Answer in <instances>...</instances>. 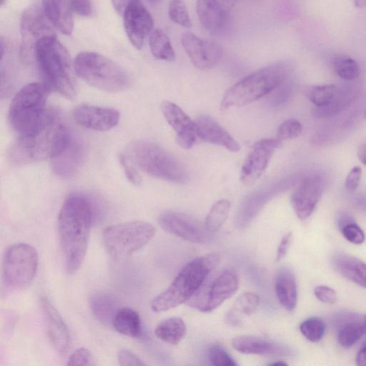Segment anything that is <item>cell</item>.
Returning a JSON list of instances; mask_svg holds the SVG:
<instances>
[{"mask_svg":"<svg viewBox=\"0 0 366 366\" xmlns=\"http://www.w3.org/2000/svg\"><path fill=\"white\" fill-rule=\"evenodd\" d=\"M335 269L343 277L366 288V263L347 254L337 252L332 257Z\"/></svg>","mask_w":366,"mask_h":366,"instance_id":"26","label":"cell"},{"mask_svg":"<svg viewBox=\"0 0 366 366\" xmlns=\"http://www.w3.org/2000/svg\"><path fill=\"white\" fill-rule=\"evenodd\" d=\"M112 325L122 335L134 338L142 336L140 317L132 308L124 307L119 309L115 315Z\"/></svg>","mask_w":366,"mask_h":366,"instance_id":"30","label":"cell"},{"mask_svg":"<svg viewBox=\"0 0 366 366\" xmlns=\"http://www.w3.org/2000/svg\"><path fill=\"white\" fill-rule=\"evenodd\" d=\"M287 363L284 362H274V363H271L269 365H286Z\"/></svg>","mask_w":366,"mask_h":366,"instance_id":"54","label":"cell"},{"mask_svg":"<svg viewBox=\"0 0 366 366\" xmlns=\"http://www.w3.org/2000/svg\"><path fill=\"white\" fill-rule=\"evenodd\" d=\"M82 155L81 146L72 139L63 152L51 159L53 171L62 178H69L78 169L81 162Z\"/></svg>","mask_w":366,"mask_h":366,"instance_id":"25","label":"cell"},{"mask_svg":"<svg viewBox=\"0 0 366 366\" xmlns=\"http://www.w3.org/2000/svg\"><path fill=\"white\" fill-rule=\"evenodd\" d=\"M149 47L152 55L157 59L172 61L175 59L174 50L169 39L161 29H157L149 35Z\"/></svg>","mask_w":366,"mask_h":366,"instance_id":"33","label":"cell"},{"mask_svg":"<svg viewBox=\"0 0 366 366\" xmlns=\"http://www.w3.org/2000/svg\"><path fill=\"white\" fill-rule=\"evenodd\" d=\"M314 294L317 300L327 304H333L337 300L335 291L324 285L317 286L314 290Z\"/></svg>","mask_w":366,"mask_h":366,"instance_id":"46","label":"cell"},{"mask_svg":"<svg viewBox=\"0 0 366 366\" xmlns=\"http://www.w3.org/2000/svg\"><path fill=\"white\" fill-rule=\"evenodd\" d=\"M73 117L79 125L100 132L112 129L119 121V113L116 109L88 104L77 106Z\"/></svg>","mask_w":366,"mask_h":366,"instance_id":"19","label":"cell"},{"mask_svg":"<svg viewBox=\"0 0 366 366\" xmlns=\"http://www.w3.org/2000/svg\"><path fill=\"white\" fill-rule=\"evenodd\" d=\"M139 0H112V5L116 11L122 15L125 9L131 4L138 2Z\"/></svg>","mask_w":366,"mask_h":366,"instance_id":"49","label":"cell"},{"mask_svg":"<svg viewBox=\"0 0 366 366\" xmlns=\"http://www.w3.org/2000/svg\"><path fill=\"white\" fill-rule=\"evenodd\" d=\"M336 92L337 88L335 84H325L308 88L306 95L317 107H323L331 103Z\"/></svg>","mask_w":366,"mask_h":366,"instance_id":"36","label":"cell"},{"mask_svg":"<svg viewBox=\"0 0 366 366\" xmlns=\"http://www.w3.org/2000/svg\"><path fill=\"white\" fill-rule=\"evenodd\" d=\"M282 147V142L276 139H262L252 147L242 164L240 181L245 186H252L261 177L275 151Z\"/></svg>","mask_w":366,"mask_h":366,"instance_id":"14","label":"cell"},{"mask_svg":"<svg viewBox=\"0 0 366 366\" xmlns=\"http://www.w3.org/2000/svg\"><path fill=\"white\" fill-rule=\"evenodd\" d=\"M186 325L179 317H172L160 322L154 329V334L162 341L177 345L186 335Z\"/></svg>","mask_w":366,"mask_h":366,"instance_id":"31","label":"cell"},{"mask_svg":"<svg viewBox=\"0 0 366 366\" xmlns=\"http://www.w3.org/2000/svg\"><path fill=\"white\" fill-rule=\"evenodd\" d=\"M364 333L363 322H360L355 315H343L338 327L337 341L344 347L355 344Z\"/></svg>","mask_w":366,"mask_h":366,"instance_id":"32","label":"cell"},{"mask_svg":"<svg viewBox=\"0 0 366 366\" xmlns=\"http://www.w3.org/2000/svg\"><path fill=\"white\" fill-rule=\"evenodd\" d=\"M49 90L44 84L32 82L23 86L13 98L9 120L19 137L34 134L56 118L46 109Z\"/></svg>","mask_w":366,"mask_h":366,"instance_id":"3","label":"cell"},{"mask_svg":"<svg viewBox=\"0 0 366 366\" xmlns=\"http://www.w3.org/2000/svg\"><path fill=\"white\" fill-rule=\"evenodd\" d=\"M292 72V65L286 61L259 69L242 78L227 91L221 108L227 109L249 104L285 84Z\"/></svg>","mask_w":366,"mask_h":366,"instance_id":"4","label":"cell"},{"mask_svg":"<svg viewBox=\"0 0 366 366\" xmlns=\"http://www.w3.org/2000/svg\"><path fill=\"white\" fill-rule=\"evenodd\" d=\"M38 264L39 256L34 247L26 243L14 244L7 249L3 259L4 280L11 288H24L33 281Z\"/></svg>","mask_w":366,"mask_h":366,"instance_id":"10","label":"cell"},{"mask_svg":"<svg viewBox=\"0 0 366 366\" xmlns=\"http://www.w3.org/2000/svg\"><path fill=\"white\" fill-rule=\"evenodd\" d=\"M158 222L165 232L191 242L204 244L212 237L213 233L204 222L187 214L165 212L159 217Z\"/></svg>","mask_w":366,"mask_h":366,"instance_id":"13","label":"cell"},{"mask_svg":"<svg viewBox=\"0 0 366 366\" xmlns=\"http://www.w3.org/2000/svg\"><path fill=\"white\" fill-rule=\"evenodd\" d=\"M195 122L198 137L202 141L222 146L232 152L239 151V144L212 117L202 115L199 117Z\"/></svg>","mask_w":366,"mask_h":366,"instance_id":"22","label":"cell"},{"mask_svg":"<svg viewBox=\"0 0 366 366\" xmlns=\"http://www.w3.org/2000/svg\"><path fill=\"white\" fill-rule=\"evenodd\" d=\"M53 28L42 6L35 4L24 11L20 24L19 46V60L22 64H29L35 60L38 43L45 37L55 35Z\"/></svg>","mask_w":366,"mask_h":366,"instance_id":"11","label":"cell"},{"mask_svg":"<svg viewBox=\"0 0 366 366\" xmlns=\"http://www.w3.org/2000/svg\"><path fill=\"white\" fill-rule=\"evenodd\" d=\"M230 207V202L226 199H220L212 206L204 221L209 232L214 233L222 227L228 217Z\"/></svg>","mask_w":366,"mask_h":366,"instance_id":"34","label":"cell"},{"mask_svg":"<svg viewBox=\"0 0 366 366\" xmlns=\"http://www.w3.org/2000/svg\"><path fill=\"white\" fill-rule=\"evenodd\" d=\"M292 234L291 232L287 233L282 237L277 251V261H280L286 256L292 242Z\"/></svg>","mask_w":366,"mask_h":366,"instance_id":"48","label":"cell"},{"mask_svg":"<svg viewBox=\"0 0 366 366\" xmlns=\"http://www.w3.org/2000/svg\"><path fill=\"white\" fill-rule=\"evenodd\" d=\"M6 0H1V6H3L6 3Z\"/></svg>","mask_w":366,"mask_h":366,"instance_id":"56","label":"cell"},{"mask_svg":"<svg viewBox=\"0 0 366 366\" xmlns=\"http://www.w3.org/2000/svg\"><path fill=\"white\" fill-rule=\"evenodd\" d=\"M155 232L152 224L144 221L119 223L104 229L103 242L110 255L123 257L146 245L153 238Z\"/></svg>","mask_w":366,"mask_h":366,"instance_id":"9","label":"cell"},{"mask_svg":"<svg viewBox=\"0 0 366 366\" xmlns=\"http://www.w3.org/2000/svg\"><path fill=\"white\" fill-rule=\"evenodd\" d=\"M232 347L244 354L262 355L291 356L295 350L290 346L272 340L251 336L239 335L232 340Z\"/></svg>","mask_w":366,"mask_h":366,"instance_id":"20","label":"cell"},{"mask_svg":"<svg viewBox=\"0 0 366 366\" xmlns=\"http://www.w3.org/2000/svg\"><path fill=\"white\" fill-rule=\"evenodd\" d=\"M72 139L68 128L55 118L39 132L19 137L11 144L8 158L14 164L51 159L63 152Z\"/></svg>","mask_w":366,"mask_h":366,"instance_id":"6","label":"cell"},{"mask_svg":"<svg viewBox=\"0 0 366 366\" xmlns=\"http://www.w3.org/2000/svg\"><path fill=\"white\" fill-rule=\"evenodd\" d=\"M302 132L301 123L296 119L285 120L279 127L277 132V138L280 141L295 139L299 137Z\"/></svg>","mask_w":366,"mask_h":366,"instance_id":"39","label":"cell"},{"mask_svg":"<svg viewBox=\"0 0 366 366\" xmlns=\"http://www.w3.org/2000/svg\"><path fill=\"white\" fill-rule=\"evenodd\" d=\"M196 11L202 25L215 33L223 26L225 15L218 0H197Z\"/></svg>","mask_w":366,"mask_h":366,"instance_id":"27","label":"cell"},{"mask_svg":"<svg viewBox=\"0 0 366 366\" xmlns=\"http://www.w3.org/2000/svg\"><path fill=\"white\" fill-rule=\"evenodd\" d=\"M160 108L167 123L176 132L179 146L185 149H191L198 137L195 121L172 102H162Z\"/></svg>","mask_w":366,"mask_h":366,"instance_id":"16","label":"cell"},{"mask_svg":"<svg viewBox=\"0 0 366 366\" xmlns=\"http://www.w3.org/2000/svg\"><path fill=\"white\" fill-rule=\"evenodd\" d=\"M169 16L174 22L185 27L191 28L192 22L187 9L182 0H172L169 5Z\"/></svg>","mask_w":366,"mask_h":366,"instance_id":"38","label":"cell"},{"mask_svg":"<svg viewBox=\"0 0 366 366\" xmlns=\"http://www.w3.org/2000/svg\"><path fill=\"white\" fill-rule=\"evenodd\" d=\"M127 36L137 49H140L146 37L152 31L153 19L140 2L129 5L122 14Z\"/></svg>","mask_w":366,"mask_h":366,"instance_id":"17","label":"cell"},{"mask_svg":"<svg viewBox=\"0 0 366 366\" xmlns=\"http://www.w3.org/2000/svg\"><path fill=\"white\" fill-rule=\"evenodd\" d=\"M44 84L68 99L76 95L71 61L66 48L56 35L41 40L35 51V60Z\"/></svg>","mask_w":366,"mask_h":366,"instance_id":"5","label":"cell"},{"mask_svg":"<svg viewBox=\"0 0 366 366\" xmlns=\"http://www.w3.org/2000/svg\"><path fill=\"white\" fill-rule=\"evenodd\" d=\"M92 207L84 195L74 193L64 200L58 217V234L69 274L77 272L86 253L92 222Z\"/></svg>","mask_w":366,"mask_h":366,"instance_id":"1","label":"cell"},{"mask_svg":"<svg viewBox=\"0 0 366 366\" xmlns=\"http://www.w3.org/2000/svg\"><path fill=\"white\" fill-rule=\"evenodd\" d=\"M118 158L128 180L134 185L140 184L141 177L134 167L130 164L128 159L122 154H120Z\"/></svg>","mask_w":366,"mask_h":366,"instance_id":"44","label":"cell"},{"mask_svg":"<svg viewBox=\"0 0 366 366\" xmlns=\"http://www.w3.org/2000/svg\"><path fill=\"white\" fill-rule=\"evenodd\" d=\"M365 118H366V110H365Z\"/></svg>","mask_w":366,"mask_h":366,"instance_id":"57","label":"cell"},{"mask_svg":"<svg viewBox=\"0 0 366 366\" xmlns=\"http://www.w3.org/2000/svg\"><path fill=\"white\" fill-rule=\"evenodd\" d=\"M345 238L355 244H360L365 240L362 229L355 222H350L340 229Z\"/></svg>","mask_w":366,"mask_h":366,"instance_id":"41","label":"cell"},{"mask_svg":"<svg viewBox=\"0 0 366 366\" xmlns=\"http://www.w3.org/2000/svg\"><path fill=\"white\" fill-rule=\"evenodd\" d=\"M67 365L69 366L92 365L91 352L85 347L76 350L69 356Z\"/></svg>","mask_w":366,"mask_h":366,"instance_id":"42","label":"cell"},{"mask_svg":"<svg viewBox=\"0 0 366 366\" xmlns=\"http://www.w3.org/2000/svg\"><path fill=\"white\" fill-rule=\"evenodd\" d=\"M337 222L338 227L340 229L344 225L355 222V220L350 214L342 212L337 216Z\"/></svg>","mask_w":366,"mask_h":366,"instance_id":"50","label":"cell"},{"mask_svg":"<svg viewBox=\"0 0 366 366\" xmlns=\"http://www.w3.org/2000/svg\"><path fill=\"white\" fill-rule=\"evenodd\" d=\"M72 13L81 16H89L93 12L91 0H69Z\"/></svg>","mask_w":366,"mask_h":366,"instance_id":"45","label":"cell"},{"mask_svg":"<svg viewBox=\"0 0 366 366\" xmlns=\"http://www.w3.org/2000/svg\"><path fill=\"white\" fill-rule=\"evenodd\" d=\"M356 363L359 366H366V343L359 350L356 357Z\"/></svg>","mask_w":366,"mask_h":366,"instance_id":"51","label":"cell"},{"mask_svg":"<svg viewBox=\"0 0 366 366\" xmlns=\"http://www.w3.org/2000/svg\"><path fill=\"white\" fill-rule=\"evenodd\" d=\"M363 326H364V332L366 335V315H364L362 319Z\"/></svg>","mask_w":366,"mask_h":366,"instance_id":"55","label":"cell"},{"mask_svg":"<svg viewBox=\"0 0 366 366\" xmlns=\"http://www.w3.org/2000/svg\"><path fill=\"white\" fill-rule=\"evenodd\" d=\"M182 45L192 64L199 69L214 67L219 61L222 50L216 42L186 32L181 36Z\"/></svg>","mask_w":366,"mask_h":366,"instance_id":"15","label":"cell"},{"mask_svg":"<svg viewBox=\"0 0 366 366\" xmlns=\"http://www.w3.org/2000/svg\"><path fill=\"white\" fill-rule=\"evenodd\" d=\"M220 257L209 253L188 262L172 282L151 302L155 312H161L188 302L201 288L209 274L218 266Z\"/></svg>","mask_w":366,"mask_h":366,"instance_id":"2","label":"cell"},{"mask_svg":"<svg viewBox=\"0 0 366 366\" xmlns=\"http://www.w3.org/2000/svg\"><path fill=\"white\" fill-rule=\"evenodd\" d=\"M357 157L360 162L366 165V144L361 145L358 148Z\"/></svg>","mask_w":366,"mask_h":366,"instance_id":"52","label":"cell"},{"mask_svg":"<svg viewBox=\"0 0 366 366\" xmlns=\"http://www.w3.org/2000/svg\"><path fill=\"white\" fill-rule=\"evenodd\" d=\"M210 362L217 366H235L237 362L222 346L213 345L208 350Z\"/></svg>","mask_w":366,"mask_h":366,"instance_id":"40","label":"cell"},{"mask_svg":"<svg viewBox=\"0 0 366 366\" xmlns=\"http://www.w3.org/2000/svg\"><path fill=\"white\" fill-rule=\"evenodd\" d=\"M274 289L281 305L288 311H292L297 305V287L292 271L288 267L279 269L274 277Z\"/></svg>","mask_w":366,"mask_h":366,"instance_id":"24","label":"cell"},{"mask_svg":"<svg viewBox=\"0 0 366 366\" xmlns=\"http://www.w3.org/2000/svg\"><path fill=\"white\" fill-rule=\"evenodd\" d=\"M324 188L323 180L318 175H311L301 181L291 196V204L297 216L307 219L317 204Z\"/></svg>","mask_w":366,"mask_h":366,"instance_id":"18","label":"cell"},{"mask_svg":"<svg viewBox=\"0 0 366 366\" xmlns=\"http://www.w3.org/2000/svg\"><path fill=\"white\" fill-rule=\"evenodd\" d=\"M75 74L90 86L108 92L127 88L130 83L127 72L109 58L93 51L79 53L74 61Z\"/></svg>","mask_w":366,"mask_h":366,"instance_id":"7","label":"cell"},{"mask_svg":"<svg viewBox=\"0 0 366 366\" xmlns=\"http://www.w3.org/2000/svg\"><path fill=\"white\" fill-rule=\"evenodd\" d=\"M259 304V297L253 292L242 294L225 314V322L237 327L242 324L244 318L255 312Z\"/></svg>","mask_w":366,"mask_h":366,"instance_id":"28","label":"cell"},{"mask_svg":"<svg viewBox=\"0 0 366 366\" xmlns=\"http://www.w3.org/2000/svg\"><path fill=\"white\" fill-rule=\"evenodd\" d=\"M119 364L122 366H142L145 363L132 351L122 349L117 353Z\"/></svg>","mask_w":366,"mask_h":366,"instance_id":"43","label":"cell"},{"mask_svg":"<svg viewBox=\"0 0 366 366\" xmlns=\"http://www.w3.org/2000/svg\"><path fill=\"white\" fill-rule=\"evenodd\" d=\"M89 307L97 320L107 325L112 324L119 308L117 300L112 295L99 292L89 300Z\"/></svg>","mask_w":366,"mask_h":366,"instance_id":"29","label":"cell"},{"mask_svg":"<svg viewBox=\"0 0 366 366\" xmlns=\"http://www.w3.org/2000/svg\"><path fill=\"white\" fill-rule=\"evenodd\" d=\"M334 72L341 79L347 81H353L360 75L358 63L350 56H338L332 61Z\"/></svg>","mask_w":366,"mask_h":366,"instance_id":"35","label":"cell"},{"mask_svg":"<svg viewBox=\"0 0 366 366\" xmlns=\"http://www.w3.org/2000/svg\"><path fill=\"white\" fill-rule=\"evenodd\" d=\"M138 167L154 177L177 184L189 180L185 167L163 147L148 142L136 144L132 149Z\"/></svg>","mask_w":366,"mask_h":366,"instance_id":"8","label":"cell"},{"mask_svg":"<svg viewBox=\"0 0 366 366\" xmlns=\"http://www.w3.org/2000/svg\"><path fill=\"white\" fill-rule=\"evenodd\" d=\"M239 280L234 268L225 269L209 286L197 292L188 301L189 305L202 312H209L221 305L237 290Z\"/></svg>","mask_w":366,"mask_h":366,"instance_id":"12","label":"cell"},{"mask_svg":"<svg viewBox=\"0 0 366 366\" xmlns=\"http://www.w3.org/2000/svg\"><path fill=\"white\" fill-rule=\"evenodd\" d=\"M362 175L360 167H354L347 174L345 179V187L351 192H355L359 186Z\"/></svg>","mask_w":366,"mask_h":366,"instance_id":"47","label":"cell"},{"mask_svg":"<svg viewBox=\"0 0 366 366\" xmlns=\"http://www.w3.org/2000/svg\"><path fill=\"white\" fill-rule=\"evenodd\" d=\"M41 305L46 317L50 342L56 352L65 355L70 345L69 330L59 312L46 297L41 298Z\"/></svg>","mask_w":366,"mask_h":366,"instance_id":"21","label":"cell"},{"mask_svg":"<svg viewBox=\"0 0 366 366\" xmlns=\"http://www.w3.org/2000/svg\"><path fill=\"white\" fill-rule=\"evenodd\" d=\"M354 4L358 8H363L366 6V0H354Z\"/></svg>","mask_w":366,"mask_h":366,"instance_id":"53","label":"cell"},{"mask_svg":"<svg viewBox=\"0 0 366 366\" xmlns=\"http://www.w3.org/2000/svg\"><path fill=\"white\" fill-rule=\"evenodd\" d=\"M326 325L324 320L317 317H310L300 325V330L308 340L316 342L324 336Z\"/></svg>","mask_w":366,"mask_h":366,"instance_id":"37","label":"cell"},{"mask_svg":"<svg viewBox=\"0 0 366 366\" xmlns=\"http://www.w3.org/2000/svg\"><path fill=\"white\" fill-rule=\"evenodd\" d=\"M44 12L54 28L70 35L74 28L69 0H42Z\"/></svg>","mask_w":366,"mask_h":366,"instance_id":"23","label":"cell"}]
</instances>
